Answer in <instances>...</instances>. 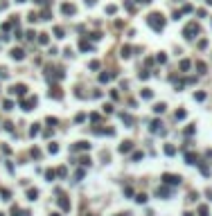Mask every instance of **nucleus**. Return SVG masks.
Listing matches in <instances>:
<instances>
[{
    "mask_svg": "<svg viewBox=\"0 0 212 216\" xmlns=\"http://www.w3.org/2000/svg\"><path fill=\"white\" fill-rule=\"evenodd\" d=\"M147 23L156 29V32H160L162 27H165V20H162V16L160 14H149V18H147Z\"/></svg>",
    "mask_w": 212,
    "mask_h": 216,
    "instance_id": "f257e3e1",
    "label": "nucleus"
},
{
    "mask_svg": "<svg viewBox=\"0 0 212 216\" xmlns=\"http://www.w3.org/2000/svg\"><path fill=\"white\" fill-rule=\"evenodd\" d=\"M194 34H199V25H196V23H190V25L183 29V36H185V38H194Z\"/></svg>",
    "mask_w": 212,
    "mask_h": 216,
    "instance_id": "f03ea898",
    "label": "nucleus"
},
{
    "mask_svg": "<svg viewBox=\"0 0 212 216\" xmlns=\"http://www.w3.org/2000/svg\"><path fill=\"white\" fill-rule=\"evenodd\" d=\"M162 180L167 182V185H181V176H174V173H165V176H162Z\"/></svg>",
    "mask_w": 212,
    "mask_h": 216,
    "instance_id": "7ed1b4c3",
    "label": "nucleus"
},
{
    "mask_svg": "<svg viewBox=\"0 0 212 216\" xmlns=\"http://www.w3.org/2000/svg\"><path fill=\"white\" fill-rule=\"evenodd\" d=\"M23 110H32V106H36V97H29V99H23L20 101Z\"/></svg>",
    "mask_w": 212,
    "mask_h": 216,
    "instance_id": "20e7f679",
    "label": "nucleus"
},
{
    "mask_svg": "<svg viewBox=\"0 0 212 216\" xmlns=\"http://www.w3.org/2000/svg\"><path fill=\"white\" fill-rule=\"evenodd\" d=\"M9 92H11V95H18V97H23V95L27 92V88L23 86V83H18V86H14L11 90H9Z\"/></svg>",
    "mask_w": 212,
    "mask_h": 216,
    "instance_id": "39448f33",
    "label": "nucleus"
},
{
    "mask_svg": "<svg viewBox=\"0 0 212 216\" xmlns=\"http://www.w3.org/2000/svg\"><path fill=\"white\" fill-rule=\"evenodd\" d=\"M61 11H63L66 16H70V14H75V5H70V2H63V5H61Z\"/></svg>",
    "mask_w": 212,
    "mask_h": 216,
    "instance_id": "423d86ee",
    "label": "nucleus"
},
{
    "mask_svg": "<svg viewBox=\"0 0 212 216\" xmlns=\"http://www.w3.org/2000/svg\"><path fill=\"white\" fill-rule=\"evenodd\" d=\"M131 149H133V142H129V140H127V142H122V144H120L118 151H120V153H129Z\"/></svg>",
    "mask_w": 212,
    "mask_h": 216,
    "instance_id": "0eeeda50",
    "label": "nucleus"
},
{
    "mask_svg": "<svg viewBox=\"0 0 212 216\" xmlns=\"http://www.w3.org/2000/svg\"><path fill=\"white\" fill-rule=\"evenodd\" d=\"M50 97H54V99H61V97H63L61 88H59V86H52V88H50Z\"/></svg>",
    "mask_w": 212,
    "mask_h": 216,
    "instance_id": "6e6552de",
    "label": "nucleus"
},
{
    "mask_svg": "<svg viewBox=\"0 0 212 216\" xmlns=\"http://www.w3.org/2000/svg\"><path fill=\"white\" fill-rule=\"evenodd\" d=\"M86 149H90V144H88V142H77L75 147H72V151H86Z\"/></svg>",
    "mask_w": 212,
    "mask_h": 216,
    "instance_id": "1a4fd4ad",
    "label": "nucleus"
},
{
    "mask_svg": "<svg viewBox=\"0 0 212 216\" xmlns=\"http://www.w3.org/2000/svg\"><path fill=\"white\" fill-rule=\"evenodd\" d=\"M23 56H25V52H23V50H11V59L23 61Z\"/></svg>",
    "mask_w": 212,
    "mask_h": 216,
    "instance_id": "9d476101",
    "label": "nucleus"
},
{
    "mask_svg": "<svg viewBox=\"0 0 212 216\" xmlns=\"http://www.w3.org/2000/svg\"><path fill=\"white\" fill-rule=\"evenodd\" d=\"M185 160H187V164H196V162H199L194 153H185Z\"/></svg>",
    "mask_w": 212,
    "mask_h": 216,
    "instance_id": "9b49d317",
    "label": "nucleus"
},
{
    "mask_svg": "<svg viewBox=\"0 0 212 216\" xmlns=\"http://www.w3.org/2000/svg\"><path fill=\"white\" fill-rule=\"evenodd\" d=\"M140 97H142V99H151V97H153V92L149 90V88H144L142 92H140Z\"/></svg>",
    "mask_w": 212,
    "mask_h": 216,
    "instance_id": "f8f14e48",
    "label": "nucleus"
},
{
    "mask_svg": "<svg viewBox=\"0 0 212 216\" xmlns=\"http://www.w3.org/2000/svg\"><path fill=\"white\" fill-rule=\"evenodd\" d=\"M59 205H61L63 209H70V203H68V198H66V196H61V198H59Z\"/></svg>",
    "mask_w": 212,
    "mask_h": 216,
    "instance_id": "ddd939ff",
    "label": "nucleus"
},
{
    "mask_svg": "<svg viewBox=\"0 0 212 216\" xmlns=\"http://www.w3.org/2000/svg\"><path fill=\"white\" fill-rule=\"evenodd\" d=\"M27 196H29V200H36V198H38V191H36V189H29V191H27Z\"/></svg>",
    "mask_w": 212,
    "mask_h": 216,
    "instance_id": "4468645a",
    "label": "nucleus"
},
{
    "mask_svg": "<svg viewBox=\"0 0 212 216\" xmlns=\"http://www.w3.org/2000/svg\"><path fill=\"white\" fill-rule=\"evenodd\" d=\"M79 47H81V50H84V52H86V50H93V45L88 43V41H81V45H79Z\"/></svg>",
    "mask_w": 212,
    "mask_h": 216,
    "instance_id": "2eb2a0df",
    "label": "nucleus"
},
{
    "mask_svg": "<svg viewBox=\"0 0 212 216\" xmlns=\"http://www.w3.org/2000/svg\"><path fill=\"white\" fill-rule=\"evenodd\" d=\"M165 153H167V156H174V153H176V149L171 147V144H167V147H165Z\"/></svg>",
    "mask_w": 212,
    "mask_h": 216,
    "instance_id": "dca6fc26",
    "label": "nucleus"
},
{
    "mask_svg": "<svg viewBox=\"0 0 212 216\" xmlns=\"http://www.w3.org/2000/svg\"><path fill=\"white\" fill-rule=\"evenodd\" d=\"M54 176H57V171H52V169L45 171V178H48V180H54Z\"/></svg>",
    "mask_w": 212,
    "mask_h": 216,
    "instance_id": "f3484780",
    "label": "nucleus"
},
{
    "mask_svg": "<svg viewBox=\"0 0 212 216\" xmlns=\"http://www.w3.org/2000/svg\"><path fill=\"white\" fill-rule=\"evenodd\" d=\"M48 41H50V38H48V34H41V36H38V43H41V45H48Z\"/></svg>",
    "mask_w": 212,
    "mask_h": 216,
    "instance_id": "a211bd4d",
    "label": "nucleus"
},
{
    "mask_svg": "<svg viewBox=\"0 0 212 216\" xmlns=\"http://www.w3.org/2000/svg\"><path fill=\"white\" fill-rule=\"evenodd\" d=\"M120 117H122V122H127V124H133V119H131V115H124V113H122Z\"/></svg>",
    "mask_w": 212,
    "mask_h": 216,
    "instance_id": "6ab92c4d",
    "label": "nucleus"
},
{
    "mask_svg": "<svg viewBox=\"0 0 212 216\" xmlns=\"http://www.w3.org/2000/svg\"><path fill=\"white\" fill-rule=\"evenodd\" d=\"M48 151H50V153H57V151H59V147L52 142V144H48Z\"/></svg>",
    "mask_w": 212,
    "mask_h": 216,
    "instance_id": "aec40b11",
    "label": "nucleus"
},
{
    "mask_svg": "<svg viewBox=\"0 0 212 216\" xmlns=\"http://www.w3.org/2000/svg\"><path fill=\"white\" fill-rule=\"evenodd\" d=\"M158 128H160V122L156 119V122H153V124H151V131H153V133H158Z\"/></svg>",
    "mask_w": 212,
    "mask_h": 216,
    "instance_id": "412c9836",
    "label": "nucleus"
},
{
    "mask_svg": "<svg viewBox=\"0 0 212 216\" xmlns=\"http://www.w3.org/2000/svg\"><path fill=\"white\" fill-rule=\"evenodd\" d=\"M29 135H38V124H34V126L29 128Z\"/></svg>",
    "mask_w": 212,
    "mask_h": 216,
    "instance_id": "4be33fe9",
    "label": "nucleus"
},
{
    "mask_svg": "<svg viewBox=\"0 0 212 216\" xmlns=\"http://www.w3.org/2000/svg\"><path fill=\"white\" fill-rule=\"evenodd\" d=\"M194 99H196V101H203V99H205V92H196Z\"/></svg>",
    "mask_w": 212,
    "mask_h": 216,
    "instance_id": "5701e85b",
    "label": "nucleus"
},
{
    "mask_svg": "<svg viewBox=\"0 0 212 216\" xmlns=\"http://www.w3.org/2000/svg\"><path fill=\"white\" fill-rule=\"evenodd\" d=\"M153 110H156V113H162V110H165V104H156V106H153Z\"/></svg>",
    "mask_w": 212,
    "mask_h": 216,
    "instance_id": "b1692460",
    "label": "nucleus"
},
{
    "mask_svg": "<svg viewBox=\"0 0 212 216\" xmlns=\"http://www.w3.org/2000/svg\"><path fill=\"white\" fill-rule=\"evenodd\" d=\"M136 200H138V203H147V196H144V194H138Z\"/></svg>",
    "mask_w": 212,
    "mask_h": 216,
    "instance_id": "393cba45",
    "label": "nucleus"
},
{
    "mask_svg": "<svg viewBox=\"0 0 212 216\" xmlns=\"http://www.w3.org/2000/svg\"><path fill=\"white\" fill-rule=\"evenodd\" d=\"M54 34L59 36V38H63V29H61V27H54Z\"/></svg>",
    "mask_w": 212,
    "mask_h": 216,
    "instance_id": "a878e982",
    "label": "nucleus"
},
{
    "mask_svg": "<svg viewBox=\"0 0 212 216\" xmlns=\"http://www.w3.org/2000/svg\"><path fill=\"white\" fill-rule=\"evenodd\" d=\"M181 70H190V61H181Z\"/></svg>",
    "mask_w": 212,
    "mask_h": 216,
    "instance_id": "bb28decb",
    "label": "nucleus"
},
{
    "mask_svg": "<svg viewBox=\"0 0 212 216\" xmlns=\"http://www.w3.org/2000/svg\"><path fill=\"white\" fill-rule=\"evenodd\" d=\"M176 119H185V110H176Z\"/></svg>",
    "mask_w": 212,
    "mask_h": 216,
    "instance_id": "cd10ccee",
    "label": "nucleus"
},
{
    "mask_svg": "<svg viewBox=\"0 0 212 216\" xmlns=\"http://www.w3.org/2000/svg\"><path fill=\"white\" fill-rule=\"evenodd\" d=\"M14 108V101H5V110H11Z\"/></svg>",
    "mask_w": 212,
    "mask_h": 216,
    "instance_id": "c85d7f7f",
    "label": "nucleus"
},
{
    "mask_svg": "<svg viewBox=\"0 0 212 216\" xmlns=\"http://www.w3.org/2000/svg\"><path fill=\"white\" fill-rule=\"evenodd\" d=\"M79 162L84 164V167H88V164H90V158H81V160H79Z\"/></svg>",
    "mask_w": 212,
    "mask_h": 216,
    "instance_id": "c756f323",
    "label": "nucleus"
},
{
    "mask_svg": "<svg viewBox=\"0 0 212 216\" xmlns=\"http://www.w3.org/2000/svg\"><path fill=\"white\" fill-rule=\"evenodd\" d=\"M199 214H201V216H208V207H199Z\"/></svg>",
    "mask_w": 212,
    "mask_h": 216,
    "instance_id": "7c9ffc66",
    "label": "nucleus"
},
{
    "mask_svg": "<svg viewBox=\"0 0 212 216\" xmlns=\"http://www.w3.org/2000/svg\"><path fill=\"white\" fill-rule=\"evenodd\" d=\"M99 81H102V83H104V81H111V74H102V77H99Z\"/></svg>",
    "mask_w": 212,
    "mask_h": 216,
    "instance_id": "2f4dec72",
    "label": "nucleus"
},
{
    "mask_svg": "<svg viewBox=\"0 0 212 216\" xmlns=\"http://www.w3.org/2000/svg\"><path fill=\"white\" fill-rule=\"evenodd\" d=\"M36 5H45V2H48V0H34Z\"/></svg>",
    "mask_w": 212,
    "mask_h": 216,
    "instance_id": "473e14b6",
    "label": "nucleus"
},
{
    "mask_svg": "<svg viewBox=\"0 0 212 216\" xmlns=\"http://www.w3.org/2000/svg\"><path fill=\"white\" fill-rule=\"evenodd\" d=\"M138 2H144V5H147V2H151V0H138Z\"/></svg>",
    "mask_w": 212,
    "mask_h": 216,
    "instance_id": "72a5a7b5",
    "label": "nucleus"
},
{
    "mask_svg": "<svg viewBox=\"0 0 212 216\" xmlns=\"http://www.w3.org/2000/svg\"><path fill=\"white\" fill-rule=\"evenodd\" d=\"M18 2H25V0H18Z\"/></svg>",
    "mask_w": 212,
    "mask_h": 216,
    "instance_id": "f704fd0d",
    "label": "nucleus"
},
{
    "mask_svg": "<svg viewBox=\"0 0 212 216\" xmlns=\"http://www.w3.org/2000/svg\"><path fill=\"white\" fill-rule=\"evenodd\" d=\"M118 216H122V214H118Z\"/></svg>",
    "mask_w": 212,
    "mask_h": 216,
    "instance_id": "c9c22d12",
    "label": "nucleus"
}]
</instances>
